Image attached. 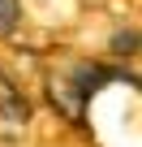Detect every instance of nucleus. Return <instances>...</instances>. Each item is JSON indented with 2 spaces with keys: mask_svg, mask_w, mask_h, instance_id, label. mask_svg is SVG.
I'll use <instances>...</instances> for the list:
<instances>
[{
  "mask_svg": "<svg viewBox=\"0 0 142 147\" xmlns=\"http://www.w3.org/2000/svg\"><path fill=\"white\" fill-rule=\"evenodd\" d=\"M103 82V69H95V65H73V69H65V74H56L52 78V100H56V108L65 113V117H82V108H86V100H91V91Z\"/></svg>",
  "mask_w": 142,
  "mask_h": 147,
  "instance_id": "f257e3e1",
  "label": "nucleus"
},
{
  "mask_svg": "<svg viewBox=\"0 0 142 147\" xmlns=\"http://www.w3.org/2000/svg\"><path fill=\"white\" fill-rule=\"evenodd\" d=\"M17 22V0H0V35H9Z\"/></svg>",
  "mask_w": 142,
  "mask_h": 147,
  "instance_id": "f03ea898",
  "label": "nucleus"
},
{
  "mask_svg": "<svg viewBox=\"0 0 142 147\" xmlns=\"http://www.w3.org/2000/svg\"><path fill=\"white\" fill-rule=\"evenodd\" d=\"M116 52H133V35H121L116 39Z\"/></svg>",
  "mask_w": 142,
  "mask_h": 147,
  "instance_id": "7ed1b4c3",
  "label": "nucleus"
}]
</instances>
